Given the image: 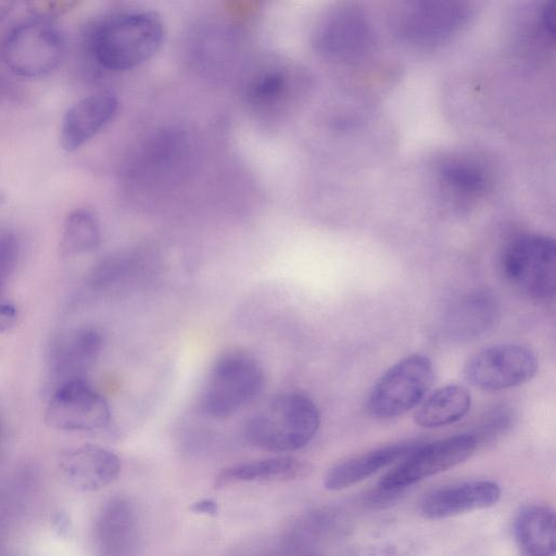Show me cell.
<instances>
[{
  "mask_svg": "<svg viewBox=\"0 0 556 556\" xmlns=\"http://www.w3.org/2000/svg\"><path fill=\"white\" fill-rule=\"evenodd\" d=\"M46 422L67 431H94L111 419L106 400L86 379L62 382L53 392L45 414Z\"/></svg>",
  "mask_w": 556,
  "mask_h": 556,
  "instance_id": "30bf717a",
  "label": "cell"
},
{
  "mask_svg": "<svg viewBox=\"0 0 556 556\" xmlns=\"http://www.w3.org/2000/svg\"><path fill=\"white\" fill-rule=\"evenodd\" d=\"M17 318L16 307L8 302H0V332L13 327Z\"/></svg>",
  "mask_w": 556,
  "mask_h": 556,
  "instance_id": "83f0119b",
  "label": "cell"
},
{
  "mask_svg": "<svg viewBox=\"0 0 556 556\" xmlns=\"http://www.w3.org/2000/svg\"><path fill=\"white\" fill-rule=\"evenodd\" d=\"M101 333L90 327L62 333L50 352V368L62 382L85 379L102 349Z\"/></svg>",
  "mask_w": 556,
  "mask_h": 556,
  "instance_id": "9a60e30c",
  "label": "cell"
},
{
  "mask_svg": "<svg viewBox=\"0 0 556 556\" xmlns=\"http://www.w3.org/2000/svg\"><path fill=\"white\" fill-rule=\"evenodd\" d=\"M165 30L160 16L151 11L132 10L113 14L100 22L89 38L91 53L108 71H127L153 56Z\"/></svg>",
  "mask_w": 556,
  "mask_h": 556,
  "instance_id": "6da1fadb",
  "label": "cell"
},
{
  "mask_svg": "<svg viewBox=\"0 0 556 556\" xmlns=\"http://www.w3.org/2000/svg\"><path fill=\"white\" fill-rule=\"evenodd\" d=\"M263 384V368L255 357L240 351L223 354L208 374L201 409L211 418H228L252 402Z\"/></svg>",
  "mask_w": 556,
  "mask_h": 556,
  "instance_id": "3957f363",
  "label": "cell"
},
{
  "mask_svg": "<svg viewBox=\"0 0 556 556\" xmlns=\"http://www.w3.org/2000/svg\"><path fill=\"white\" fill-rule=\"evenodd\" d=\"M132 506L126 500H112L104 507L98 538L103 556H128L136 541L137 522Z\"/></svg>",
  "mask_w": 556,
  "mask_h": 556,
  "instance_id": "ffe728a7",
  "label": "cell"
},
{
  "mask_svg": "<svg viewBox=\"0 0 556 556\" xmlns=\"http://www.w3.org/2000/svg\"><path fill=\"white\" fill-rule=\"evenodd\" d=\"M434 379L431 359L409 355L390 367L376 382L367 401V410L376 419H391L417 407Z\"/></svg>",
  "mask_w": 556,
  "mask_h": 556,
  "instance_id": "8992f818",
  "label": "cell"
},
{
  "mask_svg": "<svg viewBox=\"0 0 556 556\" xmlns=\"http://www.w3.org/2000/svg\"><path fill=\"white\" fill-rule=\"evenodd\" d=\"M505 279L518 291L535 300L556 293V244L541 233H525L506 247L501 261Z\"/></svg>",
  "mask_w": 556,
  "mask_h": 556,
  "instance_id": "277c9868",
  "label": "cell"
},
{
  "mask_svg": "<svg viewBox=\"0 0 556 556\" xmlns=\"http://www.w3.org/2000/svg\"><path fill=\"white\" fill-rule=\"evenodd\" d=\"M65 43L60 29L48 18L21 23L5 37L2 58L7 67L23 78H40L61 63Z\"/></svg>",
  "mask_w": 556,
  "mask_h": 556,
  "instance_id": "5b68a950",
  "label": "cell"
},
{
  "mask_svg": "<svg viewBox=\"0 0 556 556\" xmlns=\"http://www.w3.org/2000/svg\"><path fill=\"white\" fill-rule=\"evenodd\" d=\"M437 172L443 188L458 200L479 198L489 185V175L483 166L468 157L445 159L439 163Z\"/></svg>",
  "mask_w": 556,
  "mask_h": 556,
  "instance_id": "7402d4cb",
  "label": "cell"
},
{
  "mask_svg": "<svg viewBox=\"0 0 556 556\" xmlns=\"http://www.w3.org/2000/svg\"><path fill=\"white\" fill-rule=\"evenodd\" d=\"M287 84L286 76L279 71H269L258 76L251 88V96L258 102H268L278 97Z\"/></svg>",
  "mask_w": 556,
  "mask_h": 556,
  "instance_id": "d4e9b609",
  "label": "cell"
},
{
  "mask_svg": "<svg viewBox=\"0 0 556 556\" xmlns=\"http://www.w3.org/2000/svg\"><path fill=\"white\" fill-rule=\"evenodd\" d=\"M501 498L500 486L486 480L443 486L428 493L420 503L427 519H444L494 506Z\"/></svg>",
  "mask_w": 556,
  "mask_h": 556,
  "instance_id": "5bb4252c",
  "label": "cell"
},
{
  "mask_svg": "<svg viewBox=\"0 0 556 556\" xmlns=\"http://www.w3.org/2000/svg\"><path fill=\"white\" fill-rule=\"evenodd\" d=\"M100 239V225L96 216L79 208L73 211L64 223L61 248L67 254H81L93 251Z\"/></svg>",
  "mask_w": 556,
  "mask_h": 556,
  "instance_id": "603a6c76",
  "label": "cell"
},
{
  "mask_svg": "<svg viewBox=\"0 0 556 556\" xmlns=\"http://www.w3.org/2000/svg\"><path fill=\"white\" fill-rule=\"evenodd\" d=\"M473 434L447 437L419 445L387 472L378 483L381 492H396L469 459L477 448Z\"/></svg>",
  "mask_w": 556,
  "mask_h": 556,
  "instance_id": "ba28073f",
  "label": "cell"
},
{
  "mask_svg": "<svg viewBox=\"0 0 556 556\" xmlns=\"http://www.w3.org/2000/svg\"><path fill=\"white\" fill-rule=\"evenodd\" d=\"M475 9L460 1H414L402 4L392 16L400 38L418 47H435L462 33Z\"/></svg>",
  "mask_w": 556,
  "mask_h": 556,
  "instance_id": "52a82bcc",
  "label": "cell"
},
{
  "mask_svg": "<svg viewBox=\"0 0 556 556\" xmlns=\"http://www.w3.org/2000/svg\"><path fill=\"white\" fill-rule=\"evenodd\" d=\"M309 471L308 463L291 456L251 460L224 468L217 475L214 486L239 482H288L305 477Z\"/></svg>",
  "mask_w": 556,
  "mask_h": 556,
  "instance_id": "ac0fdd59",
  "label": "cell"
},
{
  "mask_svg": "<svg viewBox=\"0 0 556 556\" xmlns=\"http://www.w3.org/2000/svg\"><path fill=\"white\" fill-rule=\"evenodd\" d=\"M539 369L536 354L520 344H497L472 355L465 364V380L481 390L498 391L530 381Z\"/></svg>",
  "mask_w": 556,
  "mask_h": 556,
  "instance_id": "9c48e42d",
  "label": "cell"
},
{
  "mask_svg": "<svg viewBox=\"0 0 556 556\" xmlns=\"http://www.w3.org/2000/svg\"><path fill=\"white\" fill-rule=\"evenodd\" d=\"M20 253L16 237L12 233L0 235V296L13 275Z\"/></svg>",
  "mask_w": 556,
  "mask_h": 556,
  "instance_id": "cb8c5ba5",
  "label": "cell"
},
{
  "mask_svg": "<svg viewBox=\"0 0 556 556\" xmlns=\"http://www.w3.org/2000/svg\"><path fill=\"white\" fill-rule=\"evenodd\" d=\"M482 422V433H495L506 429L513 419L511 410L506 407L495 408L485 416Z\"/></svg>",
  "mask_w": 556,
  "mask_h": 556,
  "instance_id": "484cf974",
  "label": "cell"
},
{
  "mask_svg": "<svg viewBox=\"0 0 556 556\" xmlns=\"http://www.w3.org/2000/svg\"><path fill=\"white\" fill-rule=\"evenodd\" d=\"M59 466L68 484L80 491H97L115 481L121 460L110 450L84 444L63 452Z\"/></svg>",
  "mask_w": 556,
  "mask_h": 556,
  "instance_id": "4fadbf2b",
  "label": "cell"
},
{
  "mask_svg": "<svg viewBox=\"0 0 556 556\" xmlns=\"http://www.w3.org/2000/svg\"><path fill=\"white\" fill-rule=\"evenodd\" d=\"M469 391L459 384L437 389L417 406L413 419L421 428H439L463 419L470 410Z\"/></svg>",
  "mask_w": 556,
  "mask_h": 556,
  "instance_id": "44dd1931",
  "label": "cell"
},
{
  "mask_svg": "<svg viewBox=\"0 0 556 556\" xmlns=\"http://www.w3.org/2000/svg\"><path fill=\"white\" fill-rule=\"evenodd\" d=\"M501 317L497 301L488 293H475L456 302L443 319L444 336L455 342H468L485 336Z\"/></svg>",
  "mask_w": 556,
  "mask_h": 556,
  "instance_id": "2e32d148",
  "label": "cell"
},
{
  "mask_svg": "<svg viewBox=\"0 0 556 556\" xmlns=\"http://www.w3.org/2000/svg\"><path fill=\"white\" fill-rule=\"evenodd\" d=\"M320 414L315 402L299 392L276 395L248 420L244 435L249 444L274 453L298 451L315 437Z\"/></svg>",
  "mask_w": 556,
  "mask_h": 556,
  "instance_id": "7a4b0ae2",
  "label": "cell"
},
{
  "mask_svg": "<svg viewBox=\"0 0 556 556\" xmlns=\"http://www.w3.org/2000/svg\"><path fill=\"white\" fill-rule=\"evenodd\" d=\"M15 2L1 0L0 1V22L5 20L8 15L13 11Z\"/></svg>",
  "mask_w": 556,
  "mask_h": 556,
  "instance_id": "f546056e",
  "label": "cell"
},
{
  "mask_svg": "<svg viewBox=\"0 0 556 556\" xmlns=\"http://www.w3.org/2000/svg\"><path fill=\"white\" fill-rule=\"evenodd\" d=\"M420 444L415 441L401 442L379 447L332 466L324 478V486L329 491L350 488L378 472L382 468L403 459Z\"/></svg>",
  "mask_w": 556,
  "mask_h": 556,
  "instance_id": "e0dca14e",
  "label": "cell"
},
{
  "mask_svg": "<svg viewBox=\"0 0 556 556\" xmlns=\"http://www.w3.org/2000/svg\"><path fill=\"white\" fill-rule=\"evenodd\" d=\"M316 43L320 52L338 62H357L375 43V30L368 15L357 5L333 10L320 24Z\"/></svg>",
  "mask_w": 556,
  "mask_h": 556,
  "instance_id": "8fae6325",
  "label": "cell"
},
{
  "mask_svg": "<svg viewBox=\"0 0 556 556\" xmlns=\"http://www.w3.org/2000/svg\"><path fill=\"white\" fill-rule=\"evenodd\" d=\"M540 25L546 36L554 38L556 29V1L548 0L542 8L540 13Z\"/></svg>",
  "mask_w": 556,
  "mask_h": 556,
  "instance_id": "4316f807",
  "label": "cell"
},
{
  "mask_svg": "<svg viewBox=\"0 0 556 556\" xmlns=\"http://www.w3.org/2000/svg\"><path fill=\"white\" fill-rule=\"evenodd\" d=\"M518 545L528 556H554L556 517L552 508L531 505L522 508L514 522Z\"/></svg>",
  "mask_w": 556,
  "mask_h": 556,
  "instance_id": "d6986e66",
  "label": "cell"
},
{
  "mask_svg": "<svg viewBox=\"0 0 556 556\" xmlns=\"http://www.w3.org/2000/svg\"><path fill=\"white\" fill-rule=\"evenodd\" d=\"M118 105V99L110 91H98L77 100L62 119V148L74 152L83 147L112 122Z\"/></svg>",
  "mask_w": 556,
  "mask_h": 556,
  "instance_id": "7c38bea8",
  "label": "cell"
},
{
  "mask_svg": "<svg viewBox=\"0 0 556 556\" xmlns=\"http://www.w3.org/2000/svg\"><path fill=\"white\" fill-rule=\"evenodd\" d=\"M190 509L193 513L215 516L218 511V506L215 501L205 498L191 504Z\"/></svg>",
  "mask_w": 556,
  "mask_h": 556,
  "instance_id": "f1b7e54d",
  "label": "cell"
}]
</instances>
